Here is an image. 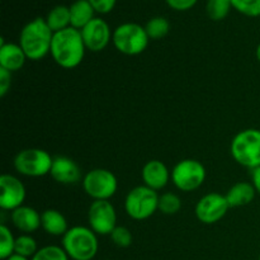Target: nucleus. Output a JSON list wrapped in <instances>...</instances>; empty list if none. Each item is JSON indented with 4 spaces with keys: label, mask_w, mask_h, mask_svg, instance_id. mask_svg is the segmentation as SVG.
Here are the masks:
<instances>
[{
    "label": "nucleus",
    "mask_w": 260,
    "mask_h": 260,
    "mask_svg": "<svg viewBox=\"0 0 260 260\" xmlns=\"http://www.w3.org/2000/svg\"><path fill=\"white\" fill-rule=\"evenodd\" d=\"M85 50L81 32L76 28L69 27L53 33L51 56L61 68L74 69L80 65L85 55Z\"/></svg>",
    "instance_id": "obj_1"
},
{
    "label": "nucleus",
    "mask_w": 260,
    "mask_h": 260,
    "mask_svg": "<svg viewBox=\"0 0 260 260\" xmlns=\"http://www.w3.org/2000/svg\"><path fill=\"white\" fill-rule=\"evenodd\" d=\"M53 32L43 18H36L23 27L19 35V46L27 58L33 61L42 60L51 52Z\"/></svg>",
    "instance_id": "obj_2"
},
{
    "label": "nucleus",
    "mask_w": 260,
    "mask_h": 260,
    "mask_svg": "<svg viewBox=\"0 0 260 260\" xmlns=\"http://www.w3.org/2000/svg\"><path fill=\"white\" fill-rule=\"evenodd\" d=\"M98 248L96 234L85 226H74L62 236V249L73 260L94 259Z\"/></svg>",
    "instance_id": "obj_3"
},
{
    "label": "nucleus",
    "mask_w": 260,
    "mask_h": 260,
    "mask_svg": "<svg viewBox=\"0 0 260 260\" xmlns=\"http://www.w3.org/2000/svg\"><path fill=\"white\" fill-rule=\"evenodd\" d=\"M231 155L238 164L254 169L260 167V129L240 131L231 141Z\"/></svg>",
    "instance_id": "obj_4"
},
{
    "label": "nucleus",
    "mask_w": 260,
    "mask_h": 260,
    "mask_svg": "<svg viewBox=\"0 0 260 260\" xmlns=\"http://www.w3.org/2000/svg\"><path fill=\"white\" fill-rule=\"evenodd\" d=\"M146 29L137 23H123L113 30L112 42L121 53L136 56L144 52L149 45Z\"/></svg>",
    "instance_id": "obj_5"
},
{
    "label": "nucleus",
    "mask_w": 260,
    "mask_h": 260,
    "mask_svg": "<svg viewBox=\"0 0 260 260\" xmlns=\"http://www.w3.org/2000/svg\"><path fill=\"white\" fill-rule=\"evenodd\" d=\"M159 197L156 190L139 185L128 192L124 200V211L136 221L146 220L159 210Z\"/></svg>",
    "instance_id": "obj_6"
},
{
    "label": "nucleus",
    "mask_w": 260,
    "mask_h": 260,
    "mask_svg": "<svg viewBox=\"0 0 260 260\" xmlns=\"http://www.w3.org/2000/svg\"><path fill=\"white\" fill-rule=\"evenodd\" d=\"M53 157L46 150L25 149L14 157V169L25 177H45L50 174Z\"/></svg>",
    "instance_id": "obj_7"
},
{
    "label": "nucleus",
    "mask_w": 260,
    "mask_h": 260,
    "mask_svg": "<svg viewBox=\"0 0 260 260\" xmlns=\"http://www.w3.org/2000/svg\"><path fill=\"white\" fill-rule=\"evenodd\" d=\"M206 168L198 160H180L172 172V180L182 192H192L205 183Z\"/></svg>",
    "instance_id": "obj_8"
},
{
    "label": "nucleus",
    "mask_w": 260,
    "mask_h": 260,
    "mask_svg": "<svg viewBox=\"0 0 260 260\" xmlns=\"http://www.w3.org/2000/svg\"><path fill=\"white\" fill-rule=\"evenodd\" d=\"M83 188L94 201H108L118 188L116 175L107 169H93L83 178Z\"/></svg>",
    "instance_id": "obj_9"
},
{
    "label": "nucleus",
    "mask_w": 260,
    "mask_h": 260,
    "mask_svg": "<svg viewBox=\"0 0 260 260\" xmlns=\"http://www.w3.org/2000/svg\"><path fill=\"white\" fill-rule=\"evenodd\" d=\"M89 226L98 235H111L117 228V213L109 201H94L88 212Z\"/></svg>",
    "instance_id": "obj_10"
},
{
    "label": "nucleus",
    "mask_w": 260,
    "mask_h": 260,
    "mask_svg": "<svg viewBox=\"0 0 260 260\" xmlns=\"http://www.w3.org/2000/svg\"><path fill=\"white\" fill-rule=\"evenodd\" d=\"M229 208L230 206L226 196L220 193H208L196 205V216L205 225H212L225 217Z\"/></svg>",
    "instance_id": "obj_11"
},
{
    "label": "nucleus",
    "mask_w": 260,
    "mask_h": 260,
    "mask_svg": "<svg viewBox=\"0 0 260 260\" xmlns=\"http://www.w3.org/2000/svg\"><path fill=\"white\" fill-rule=\"evenodd\" d=\"M80 32L86 50L91 51V52L103 51L109 45L112 35H113L108 23L102 18H94Z\"/></svg>",
    "instance_id": "obj_12"
},
{
    "label": "nucleus",
    "mask_w": 260,
    "mask_h": 260,
    "mask_svg": "<svg viewBox=\"0 0 260 260\" xmlns=\"http://www.w3.org/2000/svg\"><path fill=\"white\" fill-rule=\"evenodd\" d=\"M25 200V188L17 177L3 174L0 177V208L14 211L23 206Z\"/></svg>",
    "instance_id": "obj_13"
},
{
    "label": "nucleus",
    "mask_w": 260,
    "mask_h": 260,
    "mask_svg": "<svg viewBox=\"0 0 260 260\" xmlns=\"http://www.w3.org/2000/svg\"><path fill=\"white\" fill-rule=\"evenodd\" d=\"M50 174L56 182L61 184H75L81 178L79 165L68 156L55 157Z\"/></svg>",
    "instance_id": "obj_14"
},
{
    "label": "nucleus",
    "mask_w": 260,
    "mask_h": 260,
    "mask_svg": "<svg viewBox=\"0 0 260 260\" xmlns=\"http://www.w3.org/2000/svg\"><path fill=\"white\" fill-rule=\"evenodd\" d=\"M141 177L144 185L154 190H160L167 187L172 175L164 162L160 160H150L142 168Z\"/></svg>",
    "instance_id": "obj_15"
},
{
    "label": "nucleus",
    "mask_w": 260,
    "mask_h": 260,
    "mask_svg": "<svg viewBox=\"0 0 260 260\" xmlns=\"http://www.w3.org/2000/svg\"><path fill=\"white\" fill-rule=\"evenodd\" d=\"M27 56L17 43H4V38H0V68L14 73L20 70L25 63Z\"/></svg>",
    "instance_id": "obj_16"
},
{
    "label": "nucleus",
    "mask_w": 260,
    "mask_h": 260,
    "mask_svg": "<svg viewBox=\"0 0 260 260\" xmlns=\"http://www.w3.org/2000/svg\"><path fill=\"white\" fill-rule=\"evenodd\" d=\"M10 220L15 229L24 234L35 233L41 228V215L35 208L28 206H20L17 210L12 211Z\"/></svg>",
    "instance_id": "obj_17"
},
{
    "label": "nucleus",
    "mask_w": 260,
    "mask_h": 260,
    "mask_svg": "<svg viewBox=\"0 0 260 260\" xmlns=\"http://www.w3.org/2000/svg\"><path fill=\"white\" fill-rule=\"evenodd\" d=\"M255 194L256 190L251 183L239 182L229 189V192L226 193V200L230 208L243 207L250 205L255 198Z\"/></svg>",
    "instance_id": "obj_18"
},
{
    "label": "nucleus",
    "mask_w": 260,
    "mask_h": 260,
    "mask_svg": "<svg viewBox=\"0 0 260 260\" xmlns=\"http://www.w3.org/2000/svg\"><path fill=\"white\" fill-rule=\"evenodd\" d=\"M70 9L71 27L81 30L88 23L94 19L95 10L88 0H76L69 7Z\"/></svg>",
    "instance_id": "obj_19"
},
{
    "label": "nucleus",
    "mask_w": 260,
    "mask_h": 260,
    "mask_svg": "<svg viewBox=\"0 0 260 260\" xmlns=\"http://www.w3.org/2000/svg\"><path fill=\"white\" fill-rule=\"evenodd\" d=\"M41 228L52 236H63L68 233V221L57 210H46L41 215Z\"/></svg>",
    "instance_id": "obj_20"
},
{
    "label": "nucleus",
    "mask_w": 260,
    "mask_h": 260,
    "mask_svg": "<svg viewBox=\"0 0 260 260\" xmlns=\"http://www.w3.org/2000/svg\"><path fill=\"white\" fill-rule=\"evenodd\" d=\"M46 23L53 33L60 32L71 27L70 23V9L65 5H57L48 12L46 17Z\"/></svg>",
    "instance_id": "obj_21"
},
{
    "label": "nucleus",
    "mask_w": 260,
    "mask_h": 260,
    "mask_svg": "<svg viewBox=\"0 0 260 260\" xmlns=\"http://www.w3.org/2000/svg\"><path fill=\"white\" fill-rule=\"evenodd\" d=\"M150 40H161L169 33L170 23L164 17H154L145 25Z\"/></svg>",
    "instance_id": "obj_22"
},
{
    "label": "nucleus",
    "mask_w": 260,
    "mask_h": 260,
    "mask_svg": "<svg viewBox=\"0 0 260 260\" xmlns=\"http://www.w3.org/2000/svg\"><path fill=\"white\" fill-rule=\"evenodd\" d=\"M37 251V243H36V240L29 234H23V235L15 238L14 254L25 256L28 259H32Z\"/></svg>",
    "instance_id": "obj_23"
},
{
    "label": "nucleus",
    "mask_w": 260,
    "mask_h": 260,
    "mask_svg": "<svg viewBox=\"0 0 260 260\" xmlns=\"http://www.w3.org/2000/svg\"><path fill=\"white\" fill-rule=\"evenodd\" d=\"M231 8H233L231 0H208L206 10L210 19L218 22L228 17Z\"/></svg>",
    "instance_id": "obj_24"
},
{
    "label": "nucleus",
    "mask_w": 260,
    "mask_h": 260,
    "mask_svg": "<svg viewBox=\"0 0 260 260\" xmlns=\"http://www.w3.org/2000/svg\"><path fill=\"white\" fill-rule=\"evenodd\" d=\"M15 238L12 231L4 223L0 225V259L7 260L10 255L14 254Z\"/></svg>",
    "instance_id": "obj_25"
},
{
    "label": "nucleus",
    "mask_w": 260,
    "mask_h": 260,
    "mask_svg": "<svg viewBox=\"0 0 260 260\" xmlns=\"http://www.w3.org/2000/svg\"><path fill=\"white\" fill-rule=\"evenodd\" d=\"M182 208V201L174 193H164L159 197V210L164 215L172 216L178 213Z\"/></svg>",
    "instance_id": "obj_26"
},
{
    "label": "nucleus",
    "mask_w": 260,
    "mask_h": 260,
    "mask_svg": "<svg viewBox=\"0 0 260 260\" xmlns=\"http://www.w3.org/2000/svg\"><path fill=\"white\" fill-rule=\"evenodd\" d=\"M236 12L250 18L260 17V0H231Z\"/></svg>",
    "instance_id": "obj_27"
},
{
    "label": "nucleus",
    "mask_w": 260,
    "mask_h": 260,
    "mask_svg": "<svg viewBox=\"0 0 260 260\" xmlns=\"http://www.w3.org/2000/svg\"><path fill=\"white\" fill-rule=\"evenodd\" d=\"M70 258L68 254L65 253L62 248L56 245H48L43 246V248L38 249L37 253L35 254L30 260H69Z\"/></svg>",
    "instance_id": "obj_28"
},
{
    "label": "nucleus",
    "mask_w": 260,
    "mask_h": 260,
    "mask_svg": "<svg viewBox=\"0 0 260 260\" xmlns=\"http://www.w3.org/2000/svg\"><path fill=\"white\" fill-rule=\"evenodd\" d=\"M111 240L113 244L118 248H128L132 244V234L124 226H117L113 231H112Z\"/></svg>",
    "instance_id": "obj_29"
},
{
    "label": "nucleus",
    "mask_w": 260,
    "mask_h": 260,
    "mask_svg": "<svg viewBox=\"0 0 260 260\" xmlns=\"http://www.w3.org/2000/svg\"><path fill=\"white\" fill-rule=\"evenodd\" d=\"M88 2L94 8L95 13L108 14V13H111L114 9L117 0H88Z\"/></svg>",
    "instance_id": "obj_30"
},
{
    "label": "nucleus",
    "mask_w": 260,
    "mask_h": 260,
    "mask_svg": "<svg viewBox=\"0 0 260 260\" xmlns=\"http://www.w3.org/2000/svg\"><path fill=\"white\" fill-rule=\"evenodd\" d=\"M169 8L177 10V12H185L189 10L197 4L198 0H165Z\"/></svg>",
    "instance_id": "obj_31"
},
{
    "label": "nucleus",
    "mask_w": 260,
    "mask_h": 260,
    "mask_svg": "<svg viewBox=\"0 0 260 260\" xmlns=\"http://www.w3.org/2000/svg\"><path fill=\"white\" fill-rule=\"evenodd\" d=\"M12 85V73L0 68V96H5Z\"/></svg>",
    "instance_id": "obj_32"
},
{
    "label": "nucleus",
    "mask_w": 260,
    "mask_h": 260,
    "mask_svg": "<svg viewBox=\"0 0 260 260\" xmlns=\"http://www.w3.org/2000/svg\"><path fill=\"white\" fill-rule=\"evenodd\" d=\"M251 184L255 188L256 193H260V167L251 169Z\"/></svg>",
    "instance_id": "obj_33"
},
{
    "label": "nucleus",
    "mask_w": 260,
    "mask_h": 260,
    "mask_svg": "<svg viewBox=\"0 0 260 260\" xmlns=\"http://www.w3.org/2000/svg\"><path fill=\"white\" fill-rule=\"evenodd\" d=\"M7 260H29V259L25 258V256L18 255V254H13V255H10Z\"/></svg>",
    "instance_id": "obj_34"
},
{
    "label": "nucleus",
    "mask_w": 260,
    "mask_h": 260,
    "mask_svg": "<svg viewBox=\"0 0 260 260\" xmlns=\"http://www.w3.org/2000/svg\"><path fill=\"white\" fill-rule=\"evenodd\" d=\"M256 58H258V61L260 62V43L258 45V47H256Z\"/></svg>",
    "instance_id": "obj_35"
},
{
    "label": "nucleus",
    "mask_w": 260,
    "mask_h": 260,
    "mask_svg": "<svg viewBox=\"0 0 260 260\" xmlns=\"http://www.w3.org/2000/svg\"><path fill=\"white\" fill-rule=\"evenodd\" d=\"M259 260H260V254H259Z\"/></svg>",
    "instance_id": "obj_36"
}]
</instances>
